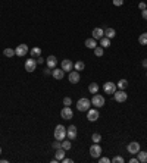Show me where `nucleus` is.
<instances>
[{"label":"nucleus","instance_id":"nucleus-44","mask_svg":"<svg viewBox=\"0 0 147 163\" xmlns=\"http://www.w3.org/2000/svg\"><path fill=\"white\" fill-rule=\"evenodd\" d=\"M146 75H147V74H146Z\"/></svg>","mask_w":147,"mask_h":163},{"label":"nucleus","instance_id":"nucleus-32","mask_svg":"<svg viewBox=\"0 0 147 163\" xmlns=\"http://www.w3.org/2000/svg\"><path fill=\"white\" fill-rule=\"evenodd\" d=\"M110 162H113V163H124V157H121V156H116V157H113Z\"/></svg>","mask_w":147,"mask_h":163},{"label":"nucleus","instance_id":"nucleus-34","mask_svg":"<svg viewBox=\"0 0 147 163\" xmlns=\"http://www.w3.org/2000/svg\"><path fill=\"white\" fill-rule=\"evenodd\" d=\"M71 103H72V100H71L69 97H65V99H63V104H65V106H71Z\"/></svg>","mask_w":147,"mask_h":163},{"label":"nucleus","instance_id":"nucleus-5","mask_svg":"<svg viewBox=\"0 0 147 163\" xmlns=\"http://www.w3.org/2000/svg\"><path fill=\"white\" fill-rule=\"evenodd\" d=\"M113 97H115V100H116L118 103H124V101L128 99V94L125 93V90H118V91H115Z\"/></svg>","mask_w":147,"mask_h":163},{"label":"nucleus","instance_id":"nucleus-18","mask_svg":"<svg viewBox=\"0 0 147 163\" xmlns=\"http://www.w3.org/2000/svg\"><path fill=\"white\" fill-rule=\"evenodd\" d=\"M55 159H56L57 162H62V160L65 159V150H63L62 147L56 150V153H55Z\"/></svg>","mask_w":147,"mask_h":163},{"label":"nucleus","instance_id":"nucleus-16","mask_svg":"<svg viewBox=\"0 0 147 163\" xmlns=\"http://www.w3.org/2000/svg\"><path fill=\"white\" fill-rule=\"evenodd\" d=\"M91 35H93V38L100 40V38H103V37H105V30H102V28H94Z\"/></svg>","mask_w":147,"mask_h":163},{"label":"nucleus","instance_id":"nucleus-31","mask_svg":"<svg viewBox=\"0 0 147 163\" xmlns=\"http://www.w3.org/2000/svg\"><path fill=\"white\" fill-rule=\"evenodd\" d=\"M91 140H93V143H100L102 141V135L100 134H93Z\"/></svg>","mask_w":147,"mask_h":163},{"label":"nucleus","instance_id":"nucleus-35","mask_svg":"<svg viewBox=\"0 0 147 163\" xmlns=\"http://www.w3.org/2000/svg\"><path fill=\"white\" fill-rule=\"evenodd\" d=\"M110 159L109 157H99V163H109Z\"/></svg>","mask_w":147,"mask_h":163},{"label":"nucleus","instance_id":"nucleus-37","mask_svg":"<svg viewBox=\"0 0 147 163\" xmlns=\"http://www.w3.org/2000/svg\"><path fill=\"white\" fill-rule=\"evenodd\" d=\"M113 4L115 6H122L124 4V0H113Z\"/></svg>","mask_w":147,"mask_h":163},{"label":"nucleus","instance_id":"nucleus-12","mask_svg":"<svg viewBox=\"0 0 147 163\" xmlns=\"http://www.w3.org/2000/svg\"><path fill=\"white\" fill-rule=\"evenodd\" d=\"M76 134H78V132H76V126H75V125H71V126L66 128V137H68L71 141L76 138Z\"/></svg>","mask_w":147,"mask_h":163},{"label":"nucleus","instance_id":"nucleus-27","mask_svg":"<svg viewBox=\"0 0 147 163\" xmlns=\"http://www.w3.org/2000/svg\"><path fill=\"white\" fill-rule=\"evenodd\" d=\"M103 53H105V49H103L102 46H97V47L94 49V54H96L97 57H102V56H103Z\"/></svg>","mask_w":147,"mask_h":163},{"label":"nucleus","instance_id":"nucleus-3","mask_svg":"<svg viewBox=\"0 0 147 163\" xmlns=\"http://www.w3.org/2000/svg\"><path fill=\"white\" fill-rule=\"evenodd\" d=\"M91 106H96L97 109H99V107H103V106H105V97H103L102 94H93Z\"/></svg>","mask_w":147,"mask_h":163},{"label":"nucleus","instance_id":"nucleus-40","mask_svg":"<svg viewBox=\"0 0 147 163\" xmlns=\"http://www.w3.org/2000/svg\"><path fill=\"white\" fill-rule=\"evenodd\" d=\"M37 59H38V60H37V63H43V62H44V59H43L41 56H40V57H37Z\"/></svg>","mask_w":147,"mask_h":163},{"label":"nucleus","instance_id":"nucleus-41","mask_svg":"<svg viewBox=\"0 0 147 163\" xmlns=\"http://www.w3.org/2000/svg\"><path fill=\"white\" fill-rule=\"evenodd\" d=\"M62 162H63V163H71V162H72V159H63Z\"/></svg>","mask_w":147,"mask_h":163},{"label":"nucleus","instance_id":"nucleus-38","mask_svg":"<svg viewBox=\"0 0 147 163\" xmlns=\"http://www.w3.org/2000/svg\"><path fill=\"white\" fill-rule=\"evenodd\" d=\"M141 16H143V19H146V21H147V9L141 10Z\"/></svg>","mask_w":147,"mask_h":163},{"label":"nucleus","instance_id":"nucleus-2","mask_svg":"<svg viewBox=\"0 0 147 163\" xmlns=\"http://www.w3.org/2000/svg\"><path fill=\"white\" fill-rule=\"evenodd\" d=\"M55 138L57 141H62V140L66 138V128L63 125H56V128H55Z\"/></svg>","mask_w":147,"mask_h":163},{"label":"nucleus","instance_id":"nucleus-11","mask_svg":"<svg viewBox=\"0 0 147 163\" xmlns=\"http://www.w3.org/2000/svg\"><path fill=\"white\" fill-rule=\"evenodd\" d=\"M60 116H62L63 119H66V121L72 119L74 113H72V110H71V107H69V106H65V107L60 110Z\"/></svg>","mask_w":147,"mask_h":163},{"label":"nucleus","instance_id":"nucleus-7","mask_svg":"<svg viewBox=\"0 0 147 163\" xmlns=\"http://www.w3.org/2000/svg\"><path fill=\"white\" fill-rule=\"evenodd\" d=\"M99 116H100V115H99V110H97V107H96V109H91V107H90V109L87 110V119H88L90 122H94V121H97V119H99Z\"/></svg>","mask_w":147,"mask_h":163},{"label":"nucleus","instance_id":"nucleus-28","mask_svg":"<svg viewBox=\"0 0 147 163\" xmlns=\"http://www.w3.org/2000/svg\"><path fill=\"white\" fill-rule=\"evenodd\" d=\"M84 68H85V65H84V62H81V60H79V62H75V65H74V69L78 71V72H79V71H84Z\"/></svg>","mask_w":147,"mask_h":163},{"label":"nucleus","instance_id":"nucleus-9","mask_svg":"<svg viewBox=\"0 0 147 163\" xmlns=\"http://www.w3.org/2000/svg\"><path fill=\"white\" fill-rule=\"evenodd\" d=\"M36 68H37V59H34V57L27 59V62H25V71L27 72H34Z\"/></svg>","mask_w":147,"mask_h":163},{"label":"nucleus","instance_id":"nucleus-21","mask_svg":"<svg viewBox=\"0 0 147 163\" xmlns=\"http://www.w3.org/2000/svg\"><path fill=\"white\" fill-rule=\"evenodd\" d=\"M30 53H31V57L37 59V57L41 56V49H40V47H33V49L30 50Z\"/></svg>","mask_w":147,"mask_h":163},{"label":"nucleus","instance_id":"nucleus-24","mask_svg":"<svg viewBox=\"0 0 147 163\" xmlns=\"http://www.w3.org/2000/svg\"><path fill=\"white\" fill-rule=\"evenodd\" d=\"M3 54H4L6 57H13V56H16V54H15V50L10 49V47L4 49V50H3Z\"/></svg>","mask_w":147,"mask_h":163},{"label":"nucleus","instance_id":"nucleus-4","mask_svg":"<svg viewBox=\"0 0 147 163\" xmlns=\"http://www.w3.org/2000/svg\"><path fill=\"white\" fill-rule=\"evenodd\" d=\"M90 154H91V157H94V159H99V157L102 156V147L99 146V143H94V144L90 147Z\"/></svg>","mask_w":147,"mask_h":163},{"label":"nucleus","instance_id":"nucleus-22","mask_svg":"<svg viewBox=\"0 0 147 163\" xmlns=\"http://www.w3.org/2000/svg\"><path fill=\"white\" fill-rule=\"evenodd\" d=\"M88 91H90L91 94H97V93H99V85H97V82H91V84L88 85Z\"/></svg>","mask_w":147,"mask_h":163},{"label":"nucleus","instance_id":"nucleus-15","mask_svg":"<svg viewBox=\"0 0 147 163\" xmlns=\"http://www.w3.org/2000/svg\"><path fill=\"white\" fill-rule=\"evenodd\" d=\"M62 69L65 72H71V71H74V63L69 59H63L62 60Z\"/></svg>","mask_w":147,"mask_h":163},{"label":"nucleus","instance_id":"nucleus-17","mask_svg":"<svg viewBox=\"0 0 147 163\" xmlns=\"http://www.w3.org/2000/svg\"><path fill=\"white\" fill-rule=\"evenodd\" d=\"M68 78H69V82H72V84L79 82V72H78V71H71Z\"/></svg>","mask_w":147,"mask_h":163},{"label":"nucleus","instance_id":"nucleus-26","mask_svg":"<svg viewBox=\"0 0 147 163\" xmlns=\"http://www.w3.org/2000/svg\"><path fill=\"white\" fill-rule=\"evenodd\" d=\"M100 46H102L103 49H106V47H110V38H108V37H103V38H100Z\"/></svg>","mask_w":147,"mask_h":163},{"label":"nucleus","instance_id":"nucleus-8","mask_svg":"<svg viewBox=\"0 0 147 163\" xmlns=\"http://www.w3.org/2000/svg\"><path fill=\"white\" fill-rule=\"evenodd\" d=\"M127 150H128V153H131L132 156H135V154L140 151V143H137V141H131V143L128 144Z\"/></svg>","mask_w":147,"mask_h":163},{"label":"nucleus","instance_id":"nucleus-39","mask_svg":"<svg viewBox=\"0 0 147 163\" xmlns=\"http://www.w3.org/2000/svg\"><path fill=\"white\" fill-rule=\"evenodd\" d=\"M130 163H140V162H138L137 157H131V159H130Z\"/></svg>","mask_w":147,"mask_h":163},{"label":"nucleus","instance_id":"nucleus-1","mask_svg":"<svg viewBox=\"0 0 147 163\" xmlns=\"http://www.w3.org/2000/svg\"><path fill=\"white\" fill-rule=\"evenodd\" d=\"M90 106H91V100H88V99H85V97H82V99H79V100L76 101V109H78L79 112H87V110L90 109Z\"/></svg>","mask_w":147,"mask_h":163},{"label":"nucleus","instance_id":"nucleus-10","mask_svg":"<svg viewBox=\"0 0 147 163\" xmlns=\"http://www.w3.org/2000/svg\"><path fill=\"white\" fill-rule=\"evenodd\" d=\"M116 84L115 82H110V81H108V82H105V85H103V90H105V93L106 94H115V91H116Z\"/></svg>","mask_w":147,"mask_h":163},{"label":"nucleus","instance_id":"nucleus-20","mask_svg":"<svg viewBox=\"0 0 147 163\" xmlns=\"http://www.w3.org/2000/svg\"><path fill=\"white\" fill-rule=\"evenodd\" d=\"M137 159L140 163H147V151H138L137 153Z\"/></svg>","mask_w":147,"mask_h":163},{"label":"nucleus","instance_id":"nucleus-29","mask_svg":"<svg viewBox=\"0 0 147 163\" xmlns=\"http://www.w3.org/2000/svg\"><path fill=\"white\" fill-rule=\"evenodd\" d=\"M138 43L141 46H147V33H143L140 37H138Z\"/></svg>","mask_w":147,"mask_h":163},{"label":"nucleus","instance_id":"nucleus-13","mask_svg":"<svg viewBox=\"0 0 147 163\" xmlns=\"http://www.w3.org/2000/svg\"><path fill=\"white\" fill-rule=\"evenodd\" d=\"M52 77H53L55 80H62V78L65 77V71H63L62 68H55V69L52 71Z\"/></svg>","mask_w":147,"mask_h":163},{"label":"nucleus","instance_id":"nucleus-25","mask_svg":"<svg viewBox=\"0 0 147 163\" xmlns=\"http://www.w3.org/2000/svg\"><path fill=\"white\" fill-rule=\"evenodd\" d=\"M116 87H118L119 90H125V88L128 87V81H127V80H119L118 84H116Z\"/></svg>","mask_w":147,"mask_h":163},{"label":"nucleus","instance_id":"nucleus-42","mask_svg":"<svg viewBox=\"0 0 147 163\" xmlns=\"http://www.w3.org/2000/svg\"><path fill=\"white\" fill-rule=\"evenodd\" d=\"M143 66H144V68H147V59H144V60H143Z\"/></svg>","mask_w":147,"mask_h":163},{"label":"nucleus","instance_id":"nucleus-30","mask_svg":"<svg viewBox=\"0 0 147 163\" xmlns=\"http://www.w3.org/2000/svg\"><path fill=\"white\" fill-rule=\"evenodd\" d=\"M72 147V143H71V140L69 141H66V140H62V149L66 151V150H69Z\"/></svg>","mask_w":147,"mask_h":163},{"label":"nucleus","instance_id":"nucleus-43","mask_svg":"<svg viewBox=\"0 0 147 163\" xmlns=\"http://www.w3.org/2000/svg\"><path fill=\"white\" fill-rule=\"evenodd\" d=\"M0 154H1V147H0Z\"/></svg>","mask_w":147,"mask_h":163},{"label":"nucleus","instance_id":"nucleus-14","mask_svg":"<svg viewBox=\"0 0 147 163\" xmlns=\"http://www.w3.org/2000/svg\"><path fill=\"white\" fill-rule=\"evenodd\" d=\"M46 63H47V66H49V69H55V68L57 66V59H56V56H53V54H50V56L47 57V60H46Z\"/></svg>","mask_w":147,"mask_h":163},{"label":"nucleus","instance_id":"nucleus-33","mask_svg":"<svg viewBox=\"0 0 147 163\" xmlns=\"http://www.w3.org/2000/svg\"><path fill=\"white\" fill-rule=\"evenodd\" d=\"M52 147H53V149H56V150H57V149H60V147H62V141H57V140H56V141L52 144Z\"/></svg>","mask_w":147,"mask_h":163},{"label":"nucleus","instance_id":"nucleus-36","mask_svg":"<svg viewBox=\"0 0 147 163\" xmlns=\"http://www.w3.org/2000/svg\"><path fill=\"white\" fill-rule=\"evenodd\" d=\"M138 7H140V10L147 9V6H146V3H144V1H140V3H138Z\"/></svg>","mask_w":147,"mask_h":163},{"label":"nucleus","instance_id":"nucleus-6","mask_svg":"<svg viewBox=\"0 0 147 163\" xmlns=\"http://www.w3.org/2000/svg\"><path fill=\"white\" fill-rule=\"evenodd\" d=\"M27 53H28V46L27 44H19L18 47H15V54L16 56L24 57V56H27Z\"/></svg>","mask_w":147,"mask_h":163},{"label":"nucleus","instance_id":"nucleus-19","mask_svg":"<svg viewBox=\"0 0 147 163\" xmlns=\"http://www.w3.org/2000/svg\"><path fill=\"white\" fill-rule=\"evenodd\" d=\"M85 47L94 50V49L97 47V41H96V38H93V37H91V38H87V40H85Z\"/></svg>","mask_w":147,"mask_h":163},{"label":"nucleus","instance_id":"nucleus-23","mask_svg":"<svg viewBox=\"0 0 147 163\" xmlns=\"http://www.w3.org/2000/svg\"><path fill=\"white\" fill-rule=\"evenodd\" d=\"M115 35H116V31H115L113 28H106V30H105V37H108V38L112 40Z\"/></svg>","mask_w":147,"mask_h":163}]
</instances>
